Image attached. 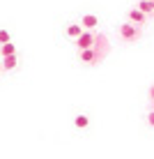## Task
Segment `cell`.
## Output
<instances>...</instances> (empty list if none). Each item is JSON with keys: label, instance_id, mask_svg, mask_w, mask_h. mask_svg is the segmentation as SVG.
Returning <instances> with one entry per match:
<instances>
[{"label": "cell", "instance_id": "6da1fadb", "mask_svg": "<svg viewBox=\"0 0 154 159\" xmlns=\"http://www.w3.org/2000/svg\"><path fill=\"white\" fill-rule=\"evenodd\" d=\"M120 35H122V39L124 42H136V39H140V25L138 23H124V25H120Z\"/></svg>", "mask_w": 154, "mask_h": 159}, {"label": "cell", "instance_id": "7a4b0ae2", "mask_svg": "<svg viewBox=\"0 0 154 159\" xmlns=\"http://www.w3.org/2000/svg\"><path fill=\"white\" fill-rule=\"evenodd\" d=\"M76 46L83 51V48H92L95 46V35L92 32H81L78 37H76Z\"/></svg>", "mask_w": 154, "mask_h": 159}, {"label": "cell", "instance_id": "3957f363", "mask_svg": "<svg viewBox=\"0 0 154 159\" xmlns=\"http://www.w3.org/2000/svg\"><path fill=\"white\" fill-rule=\"evenodd\" d=\"M16 53H12V56H2V65H0V69H14L16 67Z\"/></svg>", "mask_w": 154, "mask_h": 159}, {"label": "cell", "instance_id": "277c9868", "mask_svg": "<svg viewBox=\"0 0 154 159\" xmlns=\"http://www.w3.org/2000/svg\"><path fill=\"white\" fill-rule=\"evenodd\" d=\"M129 21H131V23L143 25V23H145V14H143L140 9H131V12H129Z\"/></svg>", "mask_w": 154, "mask_h": 159}, {"label": "cell", "instance_id": "5b68a950", "mask_svg": "<svg viewBox=\"0 0 154 159\" xmlns=\"http://www.w3.org/2000/svg\"><path fill=\"white\" fill-rule=\"evenodd\" d=\"M81 60H83V62H97L95 48H83V51H81Z\"/></svg>", "mask_w": 154, "mask_h": 159}, {"label": "cell", "instance_id": "8992f818", "mask_svg": "<svg viewBox=\"0 0 154 159\" xmlns=\"http://www.w3.org/2000/svg\"><path fill=\"white\" fill-rule=\"evenodd\" d=\"M97 23H99V21H97L95 14H87V16H83V21H81V25H83V28H87V30H92Z\"/></svg>", "mask_w": 154, "mask_h": 159}, {"label": "cell", "instance_id": "52a82bcc", "mask_svg": "<svg viewBox=\"0 0 154 159\" xmlns=\"http://www.w3.org/2000/svg\"><path fill=\"white\" fill-rule=\"evenodd\" d=\"M138 9H140V12L147 16V14H152V9H154V2H152V0H143V2L138 5Z\"/></svg>", "mask_w": 154, "mask_h": 159}, {"label": "cell", "instance_id": "ba28073f", "mask_svg": "<svg viewBox=\"0 0 154 159\" xmlns=\"http://www.w3.org/2000/svg\"><path fill=\"white\" fill-rule=\"evenodd\" d=\"M0 53H2V56H12V53H16V46L9 44V42H5V44H0Z\"/></svg>", "mask_w": 154, "mask_h": 159}, {"label": "cell", "instance_id": "9c48e42d", "mask_svg": "<svg viewBox=\"0 0 154 159\" xmlns=\"http://www.w3.org/2000/svg\"><path fill=\"white\" fill-rule=\"evenodd\" d=\"M81 32H83V30H81V25H69V28H67V35L69 37H78Z\"/></svg>", "mask_w": 154, "mask_h": 159}, {"label": "cell", "instance_id": "30bf717a", "mask_svg": "<svg viewBox=\"0 0 154 159\" xmlns=\"http://www.w3.org/2000/svg\"><path fill=\"white\" fill-rule=\"evenodd\" d=\"M87 122H90V120H87V116H78V118H76V127H81V129L87 127Z\"/></svg>", "mask_w": 154, "mask_h": 159}, {"label": "cell", "instance_id": "8fae6325", "mask_svg": "<svg viewBox=\"0 0 154 159\" xmlns=\"http://www.w3.org/2000/svg\"><path fill=\"white\" fill-rule=\"evenodd\" d=\"M5 42H9V32L7 30H0V44H5Z\"/></svg>", "mask_w": 154, "mask_h": 159}]
</instances>
